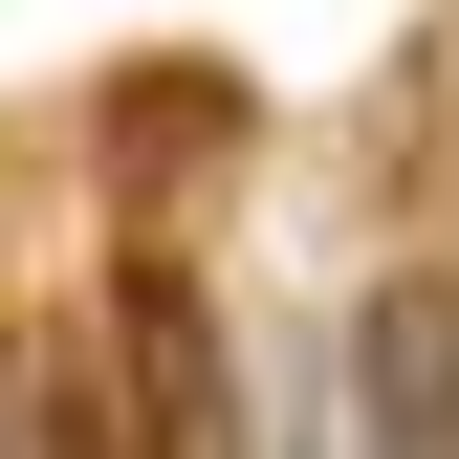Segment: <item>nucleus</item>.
Listing matches in <instances>:
<instances>
[{"mask_svg": "<svg viewBox=\"0 0 459 459\" xmlns=\"http://www.w3.org/2000/svg\"><path fill=\"white\" fill-rule=\"evenodd\" d=\"M351 416L372 459H459V263H394L351 307Z\"/></svg>", "mask_w": 459, "mask_h": 459, "instance_id": "obj_1", "label": "nucleus"}, {"mask_svg": "<svg viewBox=\"0 0 459 459\" xmlns=\"http://www.w3.org/2000/svg\"><path fill=\"white\" fill-rule=\"evenodd\" d=\"M0 459H153V437H132V372H109V328H66V351L22 372V416H0Z\"/></svg>", "mask_w": 459, "mask_h": 459, "instance_id": "obj_2", "label": "nucleus"}]
</instances>
